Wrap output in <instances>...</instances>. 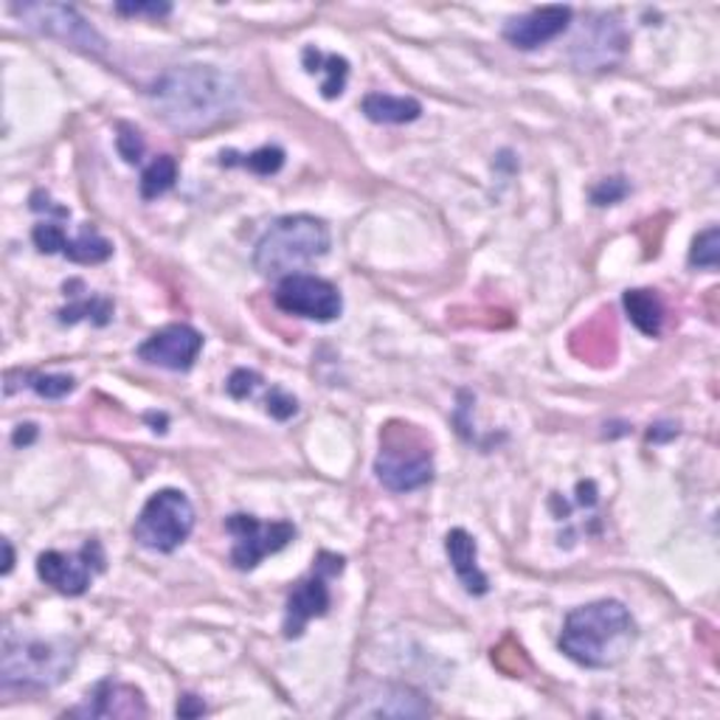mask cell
Returning <instances> with one entry per match:
<instances>
[{"mask_svg":"<svg viewBox=\"0 0 720 720\" xmlns=\"http://www.w3.org/2000/svg\"><path fill=\"white\" fill-rule=\"evenodd\" d=\"M636 639V622L630 611L616 599H597L574 608L563 622L561 650L588 670H608L630 653Z\"/></svg>","mask_w":720,"mask_h":720,"instance_id":"obj_2","label":"cell"},{"mask_svg":"<svg viewBox=\"0 0 720 720\" xmlns=\"http://www.w3.org/2000/svg\"><path fill=\"white\" fill-rule=\"evenodd\" d=\"M273 302L288 315L321 321V324L335 321L344 310V299H341L338 288L321 276H310V273L284 276L279 282L276 293H273Z\"/></svg>","mask_w":720,"mask_h":720,"instance_id":"obj_10","label":"cell"},{"mask_svg":"<svg viewBox=\"0 0 720 720\" xmlns=\"http://www.w3.org/2000/svg\"><path fill=\"white\" fill-rule=\"evenodd\" d=\"M195 530V507L180 490H158L149 495L144 510L133 523V538L149 552L169 554Z\"/></svg>","mask_w":720,"mask_h":720,"instance_id":"obj_5","label":"cell"},{"mask_svg":"<svg viewBox=\"0 0 720 720\" xmlns=\"http://www.w3.org/2000/svg\"><path fill=\"white\" fill-rule=\"evenodd\" d=\"M222 167H246L248 173L253 175H276L279 169L284 167V149L279 147H259L248 155H237V153H222L220 155Z\"/></svg>","mask_w":720,"mask_h":720,"instance_id":"obj_21","label":"cell"},{"mask_svg":"<svg viewBox=\"0 0 720 720\" xmlns=\"http://www.w3.org/2000/svg\"><path fill=\"white\" fill-rule=\"evenodd\" d=\"M375 476L392 493H414L419 487L431 484L434 456L408 434H397V437L388 434L375 459Z\"/></svg>","mask_w":720,"mask_h":720,"instance_id":"obj_7","label":"cell"},{"mask_svg":"<svg viewBox=\"0 0 720 720\" xmlns=\"http://www.w3.org/2000/svg\"><path fill=\"white\" fill-rule=\"evenodd\" d=\"M445 552H448L456 577L462 580L465 592L473 594V597L490 592V580L479 568V546L468 530H450L445 538Z\"/></svg>","mask_w":720,"mask_h":720,"instance_id":"obj_16","label":"cell"},{"mask_svg":"<svg viewBox=\"0 0 720 720\" xmlns=\"http://www.w3.org/2000/svg\"><path fill=\"white\" fill-rule=\"evenodd\" d=\"M330 228L313 215H288L271 222L259 237L253 268L265 279H284L313 265L330 251Z\"/></svg>","mask_w":720,"mask_h":720,"instance_id":"obj_3","label":"cell"},{"mask_svg":"<svg viewBox=\"0 0 720 720\" xmlns=\"http://www.w3.org/2000/svg\"><path fill=\"white\" fill-rule=\"evenodd\" d=\"M31 240H34L38 251L62 253L65 251V242H69V237H65L62 226H56L54 220H45V222H38V226H34V231H31Z\"/></svg>","mask_w":720,"mask_h":720,"instance_id":"obj_26","label":"cell"},{"mask_svg":"<svg viewBox=\"0 0 720 720\" xmlns=\"http://www.w3.org/2000/svg\"><path fill=\"white\" fill-rule=\"evenodd\" d=\"M206 712V703L200 701L198 696H184L178 701V714L180 718H198V714Z\"/></svg>","mask_w":720,"mask_h":720,"instance_id":"obj_32","label":"cell"},{"mask_svg":"<svg viewBox=\"0 0 720 720\" xmlns=\"http://www.w3.org/2000/svg\"><path fill=\"white\" fill-rule=\"evenodd\" d=\"M265 411L271 414L273 419H282V422H284V419L296 417L299 403H296V397L288 395L284 388L273 386L271 388V395H268V400H265Z\"/></svg>","mask_w":720,"mask_h":720,"instance_id":"obj_29","label":"cell"},{"mask_svg":"<svg viewBox=\"0 0 720 720\" xmlns=\"http://www.w3.org/2000/svg\"><path fill=\"white\" fill-rule=\"evenodd\" d=\"M304 69H307V74H326V80L321 82L324 100H338L346 80H349V62L338 54H321L315 45L304 49Z\"/></svg>","mask_w":720,"mask_h":720,"instance_id":"obj_19","label":"cell"},{"mask_svg":"<svg viewBox=\"0 0 720 720\" xmlns=\"http://www.w3.org/2000/svg\"><path fill=\"white\" fill-rule=\"evenodd\" d=\"M344 714L346 718H355V714L361 718H425L431 714V703L408 687L383 684L369 696L357 698L355 707L344 709Z\"/></svg>","mask_w":720,"mask_h":720,"instance_id":"obj_15","label":"cell"},{"mask_svg":"<svg viewBox=\"0 0 720 720\" xmlns=\"http://www.w3.org/2000/svg\"><path fill=\"white\" fill-rule=\"evenodd\" d=\"M9 9L25 29L38 31L43 38L60 40V43L85 51V54L105 56L107 40L74 7H65V3H12Z\"/></svg>","mask_w":720,"mask_h":720,"instance_id":"obj_6","label":"cell"},{"mask_svg":"<svg viewBox=\"0 0 720 720\" xmlns=\"http://www.w3.org/2000/svg\"><path fill=\"white\" fill-rule=\"evenodd\" d=\"M147 701L144 692L133 684L100 681L87 692L85 703L71 709V718H105V720H136L147 718Z\"/></svg>","mask_w":720,"mask_h":720,"instance_id":"obj_13","label":"cell"},{"mask_svg":"<svg viewBox=\"0 0 720 720\" xmlns=\"http://www.w3.org/2000/svg\"><path fill=\"white\" fill-rule=\"evenodd\" d=\"M74 661L76 653L69 639H40V636L7 630L0 676H3V687L49 690L69 676Z\"/></svg>","mask_w":720,"mask_h":720,"instance_id":"obj_4","label":"cell"},{"mask_svg":"<svg viewBox=\"0 0 720 720\" xmlns=\"http://www.w3.org/2000/svg\"><path fill=\"white\" fill-rule=\"evenodd\" d=\"M622 304H625V313L634 321V326L647 338H656L661 333V324H665V304H661L659 293L656 290H628L622 296Z\"/></svg>","mask_w":720,"mask_h":720,"instance_id":"obj_18","label":"cell"},{"mask_svg":"<svg viewBox=\"0 0 720 720\" xmlns=\"http://www.w3.org/2000/svg\"><path fill=\"white\" fill-rule=\"evenodd\" d=\"M62 257L76 262V265H100V262H107V259L113 257V242L105 240V237L100 234V228L93 226V222H85V226L80 228V234L65 242Z\"/></svg>","mask_w":720,"mask_h":720,"instance_id":"obj_20","label":"cell"},{"mask_svg":"<svg viewBox=\"0 0 720 720\" xmlns=\"http://www.w3.org/2000/svg\"><path fill=\"white\" fill-rule=\"evenodd\" d=\"M341 572H344V557L330 552L319 554V561H315L310 577H304L302 583L290 592L288 605H284L282 630L288 639H299V636L304 634V628H307L310 619H319V616H324L326 611H330L333 597H330L326 580Z\"/></svg>","mask_w":720,"mask_h":720,"instance_id":"obj_8","label":"cell"},{"mask_svg":"<svg viewBox=\"0 0 720 720\" xmlns=\"http://www.w3.org/2000/svg\"><path fill=\"white\" fill-rule=\"evenodd\" d=\"M720 259V231L718 228H707L703 234L696 237L690 251V268H703V271H714Z\"/></svg>","mask_w":720,"mask_h":720,"instance_id":"obj_24","label":"cell"},{"mask_svg":"<svg viewBox=\"0 0 720 720\" xmlns=\"http://www.w3.org/2000/svg\"><path fill=\"white\" fill-rule=\"evenodd\" d=\"M56 315H60L62 324H76V321L87 319L93 324L105 326L113 315V302H107L102 296H82L74 304H69V307H62Z\"/></svg>","mask_w":720,"mask_h":720,"instance_id":"obj_23","label":"cell"},{"mask_svg":"<svg viewBox=\"0 0 720 720\" xmlns=\"http://www.w3.org/2000/svg\"><path fill=\"white\" fill-rule=\"evenodd\" d=\"M96 572H105V552H102V543L96 538L87 541L76 554L51 549L38 557V577L65 597L85 594Z\"/></svg>","mask_w":720,"mask_h":720,"instance_id":"obj_11","label":"cell"},{"mask_svg":"<svg viewBox=\"0 0 720 720\" xmlns=\"http://www.w3.org/2000/svg\"><path fill=\"white\" fill-rule=\"evenodd\" d=\"M628 191H630V186H628V180L622 178V175H616V178H605L592 189V204L594 206H614V204H619V200L628 198Z\"/></svg>","mask_w":720,"mask_h":720,"instance_id":"obj_27","label":"cell"},{"mask_svg":"<svg viewBox=\"0 0 720 720\" xmlns=\"http://www.w3.org/2000/svg\"><path fill=\"white\" fill-rule=\"evenodd\" d=\"M118 14H127V18H142V14H149V18H167L173 12L169 3H116Z\"/></svg>","mask_w":720,"mask_h":720,"instance_id":"obj_31","label":"cell"},{"mask_svg":"<svg viewBox=\"0 0 720 720\" xmlns=\"http://www.w3.org/2000/svg\"><path fill=\"white\" fill-rule=\"evenodd\" d=\"M361 111L375 124H408L422 116V105L411 96H392V93H369L361 102Z\"/></svg>","mask_w":720,"mask_h":720,"instance_id":"obj_17","label":"cell"},{"mask_svg":"<svg viewBox=\"0 0 720 720\" xmlns=\"http://www.w3.org/2000/svg\"><path fill=\"white\" fill-rule=\"evenodd\" d=\"M34 439H38V425H31V422L18 425V431L12 434V442L18 445V448H25V445H31Z\"/></svg>","mask_w":720,"mask_h":720,"instance_id":"obj_33","label":"cell"},{"mask_svg":"<svg viewBox=\"0 0 720 720\" xmlns=\"http://www.w3.org/2000/svg\"><path fill=\"white\" fill-rule=\"evenodd\" d=\"M116 147L122 153V158L127 164H138L144 155V138L133 124H118V136H116Z\"/></svg>","mask_w":720,"mask_h":720,"instance_id":"obj_28","label":"cell"},{"mask_svg":"<svg viewBox=\"0 0 720 720\" xmlns=\"http://www.w3.org/2000/svg\"><path fill=\"white\" fill-rule=\"evenodd\" d=\"M3 552H7V561H3V574H9V572H12V566H14V552H12V543H9V541H3Z\"/></svg>","mask_w":720,"mask_h":720,"instance_id":"obj_34","label":"cell"},{"mask_svg":"<svg viewBox=\"0 0 720 720\" xmlns=\"http://www.w3.org/2000/svg\"><path fill=\"white\" fill-rule=\"evenodd\" d=\"M25 386L31 388V392H38L40 397H45V400H60V397L71 395L76 388V380L71 375H34V372H25Z\"/></svg>","mask_w":720,"mask_h":720,"instance_id":"obj_25","label":"cell"},{"mask_svg":"<svg viewBox=\"0 0 720 720\" xmlns=\"http://www.w3.org/2000/svg\"><path fill=\"white\" fill-rule=\"evenodd\" d=\"M226 530L234 535V549H231V563L240 572H253L268 554H276L296 538V526L290 521H271L262 523L253 515L237 512L226 518Z\"/></svg>","mask_w":720,"mask_h":720,"instance_id":"obj_9","label":"cell"},{"mask_svg":"<svg viewBox=\"0 0 720 720\" xmlns=\"http://www.w3.org/2000/svg\"><path fill=\"white\" fill-rule=\"evenodd\" d=\"M175 180H178V160L173 155H158L142 175V198L158 200L173 189Z\"/></svg>","mask_w":720,"mask_h":720,"instance_id":"obj_22","label":"cell"},{"mask_svg":"<svg viewBox=\"0 0 720 720\" xmlns=\"http://www.w3.org/2000/svg\"><path fill=\"white\" fill-rule=\"evenodd\" d=\"M155 113L180 133H198L234 116L240 85L231 74L211 65L169 69L147 91Z\"/></svg>","mask_w":720,"mask_h":720,"instance_id":"obj_1","label":"cell"},{"mask_svg":"<svg viewBox=\"0 0 720 720\" xmlns=\"http://www.w3.org/2000/svg\"><path fill=\"white\" fill-rule=\"evenodd\" d=\"M204 349V335L189 324H169L138 346V357L149 366L169 372H189Z\"/></svg>","mask_w":720,"mask_h":720,"instance_id":"obj_12","label":"cell"},{"mask_svg":"<svg viewBox=\"0 0 720 720\" xmlns=\"http://www.w3.org/2000/svg\"><path fill=\"white\" fill-rule=\"evenodd\" d=\"M259 383H262V377H259L257 372H251V369H237L234 375L228 377L226 392L231 397H234V400H248V397H251L253 392H257V388H259Z\"/></svg>","mask_w":720,"mask_h":720,"instance_id":"obj_30","label":"cell"},{"mask_svg":"<svg viewBox=\"0 0 720 720\" xmlns=\"http://www.w3.org/2000/svg\"><path fill=\"white\" fill-rule=\"evenodd\" d=\"M568 23H572V9L568 7L532 9L530 14L507 23L504 40L521 51H535L541 45L552 43L554 38H561L563 31L568 29Z\"/></svg>","mask_w":720,"mask_h":720,"instance_id":"obj_14","label":"cell"}]
</instances>
